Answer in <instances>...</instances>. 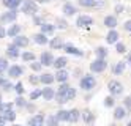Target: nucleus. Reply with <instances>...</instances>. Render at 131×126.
I'll return each mask as SVG.
<instances>
[{"mask_svg":"<svg viewBox=\"0 0 131 126\" xmlns=\"http://www.w3.org/2000/svg\"><path fill=\"white\" fill-rule=\"evenodd\" d=\"M112 104H114V99H112V96H107V98L104 99V106H106V107H111Z\"/></svg>","mask_w":131,"mask_h":126,"instance_id":"nucleus-45","label":"nucleus"},{"mask_svg":"<svg viewBox=\"0 0 131 126\" xmlns=\"http://www.w3.org/2000/svg\"><path fill=\"white\" fill-rule=\"evenodd\" d=\"M16 46H19V47H25L27 44H29V38L27 36H22V35H17L14 36V41H13Z\"/></svg>","mask_w":131,"mask_h":126,"instance_id":"nucleus-13","label":"nucleus"},{"mask_svg":"<svg viewBox=\"0 0 131 126\" xmlns=\"http://www.w3.org/2000/svg\"><path fill=\"white\" fill-rule=\"evenodd\" d=\"M123 27H125V30H128V32H131V21H126Z\"/></svg>","mask_w":131,"mask_h":126,"instance_id":"nucleus-50","label":"nucleus"},{"mask_svg":"<svg viewBox=\"0 0 131 126\" xmlns=\"http://www.w3.org/2000/svg\"><path fill=\"white\" fill-rule=\"evenodd\" d=\"M54 57H52V54L51 52H43L41 54V59H40V62L43 63V66H52L54 65Z\"/></svg>","mask_w":131,"mask_h":126,"instance_id":"nucleus-8","label":"nucleus"},{"mask_svg":"<svg viewBox=\"0 0 131 126\" xmlns=\"http://www.w3.org/2000/svg\"><path fill=\"white\" fill-rule=\"evenodd\" d=\"M79 117H81V113H79V110H76V109H73V110H70V123H76V121L79 120Z\"/></svg>","mask_w":131,"mask_h":126,"instance_id":"nucleus-28","label":"nucleus"},{"mask_svg":"<svg viewBox=\"0 0 131 126\" xmlns=\"http://www.w3.org/2000/svg\"><path fill=\"white\" fill-rule=\"evenodd\" d=\"M6 55L10 57V59H17L19 57V46H16L14 43L8 46V49H6Z\"/></svg>","mask_w":131,"mask_h":126,"instance_id":"nucleus-10","label":"nucleus"},{"mask_svg":"<svg viewBox=\"0 0 131 126\" xmlns=\"http://www.w3.org/2000/svg\"><path fill=\"white\" fill-rule=\"evenodd\" d=\"M33 40H35V43L36 44H41V46H44V44H48L49 43V40L46 38V33H36L35 36H33Z\"/></svg>","mask_w":131,"mask_h":126,"instance_id":"nucleus-15","label":"nucleus"},{"mask_svg":"<svg viewBox=\"0 0 131 126\" xmlns=\"http://www.w3.org/2000/svg\"><path fill=\"white\" fill-rule=\"evenodd\" d=\"M57 123H59L57 115H51V117L48 118V124H57Z\"/></svg>","mask_w":131,"mask_h":126,"instance_id":"nucleus-43","label":"nucleus"},{"mask_svg":"<svg viewBox=\"0 0 131 126\" xmlns=\"http://www.w3.org/2000/svg\"><path fill=\"white\" fill-rule=\"evenodd\" d=\"M10 109H13V104H10V102H0V113H5L6 110H10Z\"/></svg>","mask_w":131,"mask_h":126,"instance_id":"nucleus-32","label":"nucleus"},{"mask_svg":"<svg viewBox=\"0 0 131 126\" xmlns=\"http://www.w3.org/2000/svg\"><path fill=\"white\" fill-rule=\"evenodd\" d=\"M67 63H68V59H67V57H59V59L54 60V65H52V66H55L57 70H62V68L67 66Z\"/></svg>","mask_w":131,"mask_h":126,"instance_id":"nucleus-18","label":"nucleus"},{"mask_svg":"<svg viewBox=\"0 0 131 126\" xmlns=\"http://www.w3.org/2000/svg\"><path fill=\"white\" fill-rule=\"evenodd\" d=\"M107 87H109V91L112 95H120L122 91H123V85H122L118 81H111Z\"/></svg>","mask_w":131,"mask_h":126,"instance_id":"nucleus-7","label":"nucleus"},{"mask_svg":"<svg viewBox=\"0 0 131 126\" xmlns=\"http://www.w3.org/2000/svg\"><path fill=\"white\" fill-rule=\"evenodd\" d=\"M106 66H107V63H106L104 59H96L95 62L90 63V70L93 73H103V71L106 70Z\"/></svg>","mask_w":131,"mask_h":126,"instance_id":"nucleus-3","label":"nucleus"},{"mask_svg":"<svg viewBox=\"0 0 131 126\" xmlns=\"http://www.w3.org/2000/svg\"><path fill=\"white\" fill-rule=\"evenodd\" d=\"M79 3L82 6H93L95 5V0H79Z\"/></svg>","mask_w":131,"mask_h":126,"instance_id":"nucleus-42","label":"nucleus"},{"mask_svg":"<svg viewBox=\"0 0 131 126\" xmlns=\"http://www.w3.org/2000/svg\"><path fill=\"white\" fill-rule=\"evenodd\" d=\"M125 106H126V109H131V96H128L125 99Z\"/></svg>","mask_w":131,"mask_h":126,"instance_id":"nucleus-47","label":"nucleus"},{"mask_svg":"<svg viewBox=\"0 0 131 126\" xmlns=\"http://www.w3.org/2000/svg\"><path fill=\"white\" fill-rule=\"evenodd\" d=\"M29 82H30V84H38L40 79H38L36 76H30V77H29Z\"/></svg>","mask_w":131,"mask_h":126,"instance_id":"nucleus-46","label":"nucleus"},{"mask_svg":"<svg viewBox=\"0 0 131 126\" xmlns=\"http://www.w3.org/2000/svg\"><path fill=\"white\" fill-rule=\"evenodd\" d=\"M22 60L24 62H33L35 60V54L33 52H24L22 54Z\"/></svg>","mask_w":131,"mask_h":126,"instance_id":"nucleus-33","label":"nucleus"},{"mask_svg":"<svg viewBox=\"0 0 131 126\" xmlns=\"http://www.w3.org/2000/svg\"><path fill=\"white\" fill-rule=\"evenodd\" d=\"M8 120H6V117H5V115L3 113H0V124H5Z\"/></svg>","mask_w":131,"mask_h":126,"instance_id":"nucleus-49","label":"nucleus"},{"mask_svg":"<svg viewBox=\"0 0 131 126\" xmlns=\"http://www.w3.org/2000/svg\"><path fill=\"white\" fill-rule=\"evenodd\" d=\"M54 81H55V76H52V74H49V73H44V74H41V77H40V82H43L44 85H51Z\"/></svg>","mask_w":131,"mask_h":126,"instance_id":"nucleus-17","label":"nucleus"},{"mask_svg":"<svg viewBox=\"0 0 131 126\" xmlns=\"http://www.w3.org/2000/svg\"><path fill=\"white\" fill-rule=\"evenodd\" d=\"M67 21H63V19H57V21H55V27L57 28H67Z\"/></svg>","mask_w":131,"mask_h":126,"instance_id":"nucleus-40","label":"nucleus"},{"mask_svg":"<svg viewBox=\"0 0 131 126\" xmlns=\"http://www.w3.org/2000/svg\"><path fill=\"white\" fill-rule=\"evenodd\" d=\"M30 68H32V70L33 71H41V68H43V63L41 62H30Z\"/></svg>","mask_w":131,"mask_h":126,"instance_id":"nucleus-37","label":"nucleus"},{"mask_svg":"<svg viewBox=\"0 0 131 126\" xmlns=\"http://www.w3.org/2000/svg\"><path fill=\"white\" fill-rule=\"evenodd\" d=\"M8 36H17V35H19V32H21V25H17V24H14V25H11L10 28H8Z\"/></svg>","mask_w":131,"mask_h":126,"instance_id":"nucleus-22","label":"nucleus"},{"mask_svg":"<svg viewBox=\"0 0 131 126\" xmlns=\"http://www.w3.org/2000/svg\"><path fill=\"white\" fill-rule=\"evenodd\" d=\"M6 70H8V60L0 57V73H5Z\"/></svg>","mask_w":131,"mask_h":126,"instance_id":"nucleus-35","label":"nucleus"},{"mask_svg":"<svg viewBox=\"0 0 131 126\" xmlns=\"http://www.w3.org/2000/svg\"><path fill=\"white\" fill-rule=\"evenodd\" d=\"M125 115H126V109H125V107H117L115 112H114V117H115L117 120H122Z\"/></svg>","mask_w":131,"mask_h":126,"instance_id":"nucleus-27","label":"nucleus"},{"mask_svg":"<svg viewBox=\"0 0 131 126\" xmlns=\"http://www.w3.org/2000/svg\"><path fill=\"white\" fill-rule=\"evenodd\" d=\"M3 5L10 9H16L21 6V0H3Z\"/></svg>","mask_w":131,"mask_h":126,"instance_id":"nucleus-21","label":"nucleus"},{"mask_svg":"<svg viewBox=\"0 0 131 126\" xmlns=\"http://www.w3.org/2000/svg\"><path fill=\"white\" fill-rule=\"evenodd\" d=\"M14 104L17 106V107H24V106H25V99L22 98V96L19 95V96H17V98H16V101H14Z\"/></svg>","mask_w":131,"mask_h":126,"instance_id":"nucleus-39","label":"nucleus"},{"mask_svg":"<svg viewBox=\"0 0 131 126\" xmlns=\"http://www.w3.org/2000/svg\"><path fill=\"white\" fill-rule=\"evenodd\" d=\"M92 24H93V19L90 16H79L78 21H76V25L79 28H89Z\"/></svg>","mask_w":131,"mask_h":126,"instance_id":"nucleus-6","label":"nucleus"},{"mask_svg":"<svg viewBox=\"0 0 131 126\" xmlns=\"http://www.w3.org/2000/svg\"><path fill=\"white\" fill-rule=\"evenodd\" d=\"M74 98H76V90H74L73 87H68L67 90H59L55 93V101L59 104H65V102H68Z\"/></svg>","mask_w":131,"mask_h":126,"instance_id":"nucleus-1","label":"nucleus"},{"mask_svg":"<svg viewBox=\"0 0 131 126\" xmlns=\"http://www.w3.org/2000/svg\"><path fill=\"white\" fill-rule=\"evenodd\" d=\"M126 63L131 65V54H128V57H126Z\"/></svg>","mask_w":131,"mask_h":126,"instance_id":"nucleus-52","label":"nucleus"},{"mask_svg":"<svg viewBox=\"0 0 131 126\" xmlns=\"http://www.w3.org/2000/svg\"><path fill=\"white\" fill-rule=\"evenodd\" d=\"M68 76H70L68 71H65L63 68H62V70H59L57 73H55V81L60 82V84H62V82H67V81H68Z\"/></svg>","mask_w":131,"mask_h":126,"instance_id":"nucleus-12","label":"nucleus"},{"mask_svg":"<svg viewBox=\"0 0 131 126\" xmlns=\"http://www.w3.org/2000/svg\"><path fill=\"white\" fill-rule=\"evenodd\" d=\"M104 25L107 28H115V25H117V17H114V16H106L104 17Z\"/></svg>","mask_w":131,"mask_h":126,"instance_id":"nucleus-20","label":"nucleus"},{"mask_svg":"<svg viewBox=\"0 0 131 126\" xmlns=\"http://www.w3.org/2000/svg\"><path fill=\"white\" fill-rule=\"evenodd\" d=\"M43 98H44L46 101H51L52 98H55V91H54V88H51L49 85L46 87V88H43Z\"/></svg>","mask_w":131,"mask_h":126,"instance_id":"nucleus-16","label":"nucleus"},{"mask_svg":"<svg viewBox=\"0 0 131 126\" xmlns=\"http://www.w3.org/2000/svg\"><path fill=\"white\" fill-rule=\"evenodd\" d=\"M5 35H8V32L5 30L3 27H0V38H5Z\"/></svg>","mask_w":131,"mask_h":126,"instance_id":"nucleus-48","label":"nucleus"},{"mask_svg":"<svg viewBox=\"0 0 131 126\" xmlns=\"http://www.w3.org/2000/svg\"><path fill=\"white\" fill-rule=\"evenodd\" d=\"M49 46H51V49H62L65 44H63V40H62V38L55 36V38H52V40H51Z\"/></svg>","mask_w":131,"mask_h":126,"instance_id":"nucleus-14","label":"nucleus"},{"mask_svg":"<svg viewBox=\"0 0 131 126\" xmlns=\"http://www.w3.org/2000/svg\"><path fill=\"white\" fill-rule=\"evenodd\" d=\"M115 49H117V52H118V54H123V52L126 51V49H125V44H122V43H117Z\"/></svg>","mask_w":131,"mask_h":126,"instance_id":"nucleus-44","label":"nucleus"},{"mask_svg":"<svg viewBox=\"0 0 131 126\" xmlns=\"http://www.w3.org/2000/svg\"><path fill=\"white\" fill-rule=\"evenodd\" d=\"M65 52L73 54V55H82V51L78 49V47H74V46H71V44H67V46H65Z\"/></svg>","mask_w":131,"mask_h":126,"instance_id":"nucleus-23","label":"nucleus"},{"mask_svg":"<svg viewBox=\"0 0 131 126\" xmlns=\"http://www.w3.org/2000/svg\"><path fill=\"white\" fill-rule=\"evenodd\" d=\"M38 11V5H36L35 0H25L22 5V13L25 14H35Z\"/></svg>","mask_w":131,"mask_h":126,"instance_id":"nucleus-2","label":"nucleus"},{"mask_svg":"<svg viewBox=\"0 0 131 126\" xmlns=\"http://www.w3.org/2000/svg\"><path fill=\"white\" fill-rule=\"evenodd\" d=\"M63 13L67 14V16H73L74 13H76V8H74L71 3H65L63 5Z\"/></svg>","mask_w":131,"mask_h":126,"instance_id":"nucleus-26","label":"nucleus"},{"mask_svg":"<svg viewBox=\"0 0 131 126\" xmlns=\"http://www.w3.org/2000/svg\"><path fill=\"white\" fill-rule=\"evenodd\" d=\"M3 73H0V84H2V81H3V76H2Z\"/></svg>","mask_w":131,"mask_h":126,"instance_id":"nucleus-53","label":"nucleus"},{"mask_svg":"<svg viewBox=\"0 0 131 126\" xmlns=\"http://www.w3.org/2000/svg\"><path fill=\"white\" fill-rule=\"evenodd\" d=\"M125 62H118L115 66H114V70H112V71H114V74H122V73H123L125 71Z\"/></svg>","mask_w":131,"mask_h":126,"instance_id":"nucleus-29","label":"nucleus"},{"mask_svg":"<svg viewBox=\"0 0 131 126\" xmlns=\"http://www.w3.org/2000/svg\"><path fill=\"white\" fill-rule=\"evenodd\" d=\"M43 123H44V115H41V113L33 115V117L29 120V124L30 126H41Z\"/></svg>","mask_w":131,"mask_h":126,"instance_id":"nucleus-11","label":"nucleus"},{"mask_svg":"<svg viewBox=\"0 0 131 126\" xmlns=\"http://www.w3.org/2000/svg\"><path fill=\"white\" fill-rule=\"evenodd\" d=\"M117 40H118V33L114 30V28H111V32H109L107 36H106V41H107L109 44H114V43H117Z\"/></svg>","mask_w":131,"mask_h":126,"instance_id":"nucleus-19","label":"nucleus"},{"mask_svg":"<svg viewBox=\"0 0 131 126\" xmlns=\"http://www.w3.org/2000/svg\"><path fill=\"white\" fill-rule=\"evenodd\" d=\"M57 118L59 121H70V110H59Z\"/></svg>","mask_w":131,"mask_h":126,"instance_id":"nucleus-24","label":"nucleus"},{"mask_svg":"<svg viewBox=\"0 0 131 126\" xmlns=\"http://www.w3.org/2000/svg\"><path fill=\"white\" fill-rule=\"evenodd\" d=\"M54 30H55V25H52V24H41V32L43 33L51 35V33H54Z\"/></svg>","mask_w":131,"mask_h":126,"instance_id":"nucleus-25","label":"nucleus"},{"mask_svg":"<svg viewBox=\"0 0 131 126\" xmlns=\"http://www.w3.org/2000/svg\"><path fill=\"white\" fill-rule=\"evenodd\" d=\"M38 2H41V3H46V2H49V0H38Z\"/></svg>","mask_w":131,"mask_h":126,"instance_id":"nucleus-54","label":"nucleus"},{"mask_svg":"<svg viewBox=\"0 0 131 126\" xmlns=\"http://www.w3.org/2000/svg\"><path fill=\"white\" fill-rule=\"evenodd\" d=\"M82 117H84V121H85V123H92L93 120H95V117H93L92 112H89V110L84 112V113H82Z\"/></svg>","mask_w":131,"mask_h":126,"instance_id":"nucleus-31","label":"nucleus"},{"mask_svg":"<svg viewBox=\"0 0 131 126\" xmlns=\"http://www.w3.org/2000/svg\"><path fill=\"white\" fill-rule=\"evenodd\" d=\"M40 96H43V90L36 88V90H33V91L30 93V99H32V101H35V99H38Z\"/></svg>","mask_w":131,"mask_h":126,"instance_id":"nucleus-34","label":"nucleus"},{"mask_svg":"<svg viewBox=\"0 0 131 126\" xmlns=\"http://www.w3.org/2000/svg\"><path fill=\"white\" fill-rule=\"evenodd\" d=\"M16 17H17V11L16 9H10V11H6V13H3L2 16H0V22H3V24L14 22Z\"/></svg>","mask_w":131,"mask_h":126,"instance_id":"nucleus-5","label":"nucleus"},{"mask_svg":"<svg viewBox=\"0 0 131 126\" xmlns=\"http://www.w3.org/2000/svg\"><path fill=\"white\" fill-rule=\"evenodd\" d=\"M95 52H96V57H98V59H104V57L107 55V51L104 49V47H98Z\"/></svg>","mask_w":131,"mask_h":126,"instance_id":"nucleus-38","label":"nucleus"},{"mask_svg":"<svg viewBox=\"0 0 131 126\" xmlns=\"http://www.w3.org/2000/svg\"><path fill=\"white\" fill-rule=\"evenodd\" d=\"M22 73H24L22 66L13 65V66H10V68H8V76H10V77H19V76H22Z\"/></svg>","mask_w":131,"mask_h":126,"instance_id":"nucleus-9","label":"nucleus"},{"mask_svg":"<svg viewBox=\"0 0 131 126\" xmlns=\"http://www.w3.org/2000/svg\"><path fill=\"white\" fill-rule=\"evenodd\" d=\"M95 85H96V81L93 76H84L81 79V88H84V90H92Z\"/></svg>","mask_w":131,"mask_h":126,"instance_id":"nucleus-4","label":"nucleus"},{"mask_svg":"<svg viewBox=\"0 0 131 126\" xmlns=\"http://www.w3.org/2000/svg\"><path fill=\"white\" fill-rule=\"evenodd\" d=\"M0 87H2V88H3L5 91H8V90L14 88V87L11 85V82H10V81H6V79H3V81H2V84H0Z\"/></svg>","mask_w":131,"mask_h":126,"instance_id":"nucleus-36","label":"nucleus"},{"mask_svg":"<svg viewBox=\"0 0 131 126\" xmlns=\"http://www.w3.org/2000/svg\"><path fill=\"white\" fill-rule=\"evenodd\" d=\"M115 11H117V13H122V11H123V6H122V5H117Z\"/></svg>","mask_w":131,"mask_h":126,"instance_id":"nucleus-51","label":"nucleus"},{"mask_svg":"<svg viewBox=\"0 0 131 126\" xmlns=\"http://www.w3.org/2000/svg\"><path fill=\"white\" fill-rule=\"evenodd\" d=\"M0 102H2V95H0Z\"/></svg>","mask_w":131,"mask_h":126,"instance_id":"nucleus-55","label":"nucleus"},{"mask_svg":"<svg viewBox=\"0 0 131 126\" xmlns=\"http://www.w3.org/2000/svg\"><path fill=\"white\" fill-rule=\"evenodd\" d=\"M3 115H5V117H6V120H8V121H14V120H16V112H14L13 109H10V110H6V112H5Z\"/></svg>","mask_w":131,"mask_h":126,"instance_id":"nucleus-30","label":"nucleus"},{"mask_svg":"<svg viewBox=\"0 0 131 126\" xmlns=\"http://www.w3.org/2000/svg\"><path fill=\"white\" fill-rule=\"evenodd\" d=\"M14 90H16L17 95H22V93H24V85H22L21 82H17V84L14 85Z\"/></svg>","mask_w":131,"mask_h":126,"instance_id":"nucleus-41","label":"nucleus"}]
</instances>
